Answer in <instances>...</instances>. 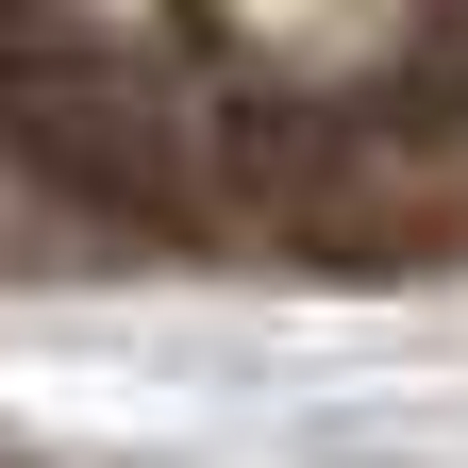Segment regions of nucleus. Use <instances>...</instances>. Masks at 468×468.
Segmentation results:
<instances>
[{"mask_svg":"<svg viewBox=\"0 0 468 468\" xmlns=\"http://www.w3.org/2000/svg\"><path fill=\"white\" fill-rule=\"evenodd\" d=\"M17 134L50 185H101V201H167V101L134 68H84L68 34L17 50Z\"/></svg>","mask_w":468,"mask_h":468,"instance_id":"f257e3e1","label":"nucleus"}]
</instances>
